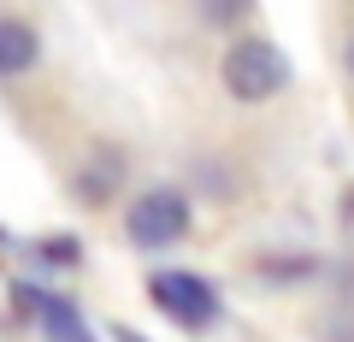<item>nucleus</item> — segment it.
Listing matches in <instances>:
<instances>
[{
    "mask_svg": "<svg viewBox=\"0 0 354 342\" xmlns=\"http://www.w3.org/2000/svg\"><path fill=\"white\" fill-rule=\"evenodd\" d=\"M283 83H290V59H283L266 36H242V41L225 48V89L236 95V101L260 106V101H272Z\"/></svg>",
    "mask_w": 354,
    "mask_h": 342,
    "instance_id": "1",
    "label": "nucleus"
},
{
    "mask_svg": "<svg viewBox=\"0 0 354 342\" xmlns=\"http://www.w3.org/2000/svg\"><path fill=\"white\" fill-rule=\"evenodd\" d=\"M130 242L136 248H171V242L189 236V201L177 189H148L130 201V218H124Z\"/></svg>",
    "mask_w": 354,
    "mask_h": 342,
    "instance_id": "2",
    "label": "nucleus"
},
{
    "mask_svg": "<svg viewBox=\"0 0 354 342\" xmlns=\"http://www.w3.org/2000/svg\"><path fill=\"white\" fill-rule=\"evenodd\" d=\"M148 295L153 307H160L165 319H177L183 330H207L218 319V295L207 278H195V272H153L148 278Z\"/></svg>",
    "mask_w": 354,
    "mask_h": 342,
    "instance_id": "3",
    "label": "nucleus"
},
{
    "mask_svg": "<svg viewBox=\"0 0 354 342\" xmlns=\"http://www.w3.org/2000/svg\"><path fill=\"white\" fill-rule=\"evenodd\" d=\"M41 59V36L24 18H0V77H24Z\"/></svg>",
    "mask_w": 354,
    "mask_h": 342,
    "instance_id": "4",
    "label": "nucleus"
},
{
    "mask_svg": "<svg viewBox=\"0 0 354 342\" xmlns=\"http://www.w3.org/2000/svg\"><path fill=\"white\" fill-rule=\"evenodd\" d=\"M18 301L41 313V325H48V336H53V342H95V336L83 330V319H77V307H71V301H59V295H30V289H18Z\"/></svg>",
    "mask_w": 354,
    "mask_h": 342,
    "instance_id": "5",
    "label": "nucleus"
},
{
    "mask_svg": "<svg viewBox=\"0 0 354 342\" xmlns=\"http://www.w3.org/2000/svg\"><path fill=\"white\" fill-rule=\"evenodd\" d=\"M348 77H354V36H348Z\"/></svg>",
    "mask_w": 354,
    "mask_h": 342,
    "instance_id": "6",
    "label": "nucleus"
}]
</instances>
